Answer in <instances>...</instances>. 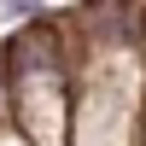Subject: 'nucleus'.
Here are the masks:
<instances>
[{
    "label": "nucleus",
    "instance_id": "nucleus-1",
    "mask_svg": "<svg viewBox=\"0 0 146 146\" xmlns=\"http://www.w3.org/2000/svg\"><path fill=\"white\" fill-rule=\"evenodd\" d=\"M12 64L18 70H47V64H58V47H53V29H23L18 41H12Z\"/></svg>",
    "mask_w": 146,
    "mask_h": 146
},
{
    "label": "nucleus",
    "instance_id": "nucleus-2",
    "mask_svg": "<svg viewBox=\"0 0 146 146\" xmlns=\"http://www.w3.org/2000/svg\"><path fill=\"white\" fill-rule=\"evenodd\" d=\"M0 111H6V70H0Z\"/></svg>",
    "mask_w": 146,
    "mask_h": 146
}]
</instances>
